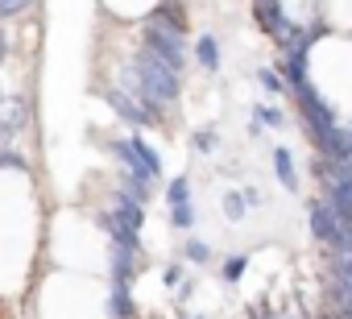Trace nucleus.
Returning a JSON list of instances; mask_svg holds the SVG:
<instances>
[{"label": "nucleus", "mask_w": 352, "mask_h": 319, "mask_svg": "<svg viewBox=\"0 0 352 319\" xmlns=\"http://www.w3.org/2000/svg\"><path fill=\"white\" fill-rule=\"evenodd\" d=\"M270 166H274V175H278V183H282V191H290V195H298V162H294V149L290 145H274L270 149Z\"/></svg>", "instance_id": "f03ea898"}, {"label": "nucleus", "mask_w": 352, "mask_h": 319, "mask_svg": "<svg viewBox=\"0 0 352 319\" xmlns=\"http://www.w3.org/2000/svg\"><path fill=\"white\" fill-rule=\"evenodd\" d=\"M253 120H257L261 129H286V124H290V116H286L282 104H253Z\"/></svg>", "instance_id": "1a4fd4ad"}, {"label": "nucleus", "mask_w": 352, "mask_h": 319, "mask_svg": "<svg viewBox=\"0 0 352 319\" xmlns=\"http://www.w3.org/2000/svg\"><path fill=\"white\" fill-rule=\"evenodd\" d=\"M34 5H38V0H0V25L13 21V17H25Z\"/></svg>", "instance_id": "ddd939ff"}, {"label": "nucleus", "mask_w": 352, "mask_h": 319, "mask_svg": "<svg viewBox=\"0 0 352 319\" xmlns=\"http://www.w3.org/2000/svg\"><path fill=\"white\" fill-rule=\"evenodd\" d=\"M257 87L265 91V96H286V79L278 75V67H257Z\"/></svg>", "instance_id": "f8f14e48"}, {"label": "nucleus", "mask_w": 352, "mask_h": 319, "mask_svg": "<svg viewBox=\"0 0 352 319\" xmlns=\"http://www.w3.org/2000/svg\"><path fill=\"white\" fill-rule=\"evenodd\" d=\"M108 157L116 162V170L120 175H129V179H137V183H145V187H162L166 183V162H162V153L149 145V137L145 133H137V129H129L124 137H112L108 141Z\"/></svg>", "instance_id": "f257e3e1"}, {"label": "nucleus", "mask_w": 352, "mask_h": 319, "mask_svg": "<svg viewBox=\"0 0 352 319\" xmlns=\"http://www.w3.org/2000/svg\"><path fill=\"white\" fill-rule=\"evenodd\" d=\"M191 58H195V67H199L204 75H220V67H224L220 38H216V34H199V38L191 42Z\"/></svg>", "instance_id": "7ed1b4c3"}, {"label": "nucleus", "mask_w": 352, "mask_h": 319, "mask_svg": "<svg viewBox=\"0 0 352 319\" xmlns=\"http://www.w3.org/2000/svg\"><path fill=\"white\" fill-rule=\"evenodd\" d=\"M220 212H224L228 224H241V220L249 216V208H245V199H241V187H232V191L220 195Z\"/></svg>", "instance_id": "9b49d317"}, {"label": "nucleus", "mask_w": 352, "mask_h": 319, "mask_svg": "<svg viewBox=\"0 0 352 319\" xmlns=\"http://www.w3.org/2000/svg\"><path fill=\"white\" fill-rule=\"evenodd\" d=\"M166 224L174 228V232H195V224H199V208H195V199L191 204H174V208H166Z\"/></svg>", "instance_id": "39448f33"}, {"label": "nucleus", "mask_w": 352, "mask_h": 319, "mask_svg": "<svg viewBox=\"0 0 352 319\" xmlns=\"http://www.w3.org/2000/svg\"><path fill=\"white\" fill-rule=\"evenodd\" d=\"M179 261H183V265H199V270H204V265H212V261H216V253H212V245H208L204 236H187V241H183V257H179Z\"/></svg>", "instance_id": "423d86ee"}, {"label": "nucleus", "mask_w": 352, "mask_h": 319, "mask_svg": "<svg viewBox=\"0 0 352 319\" xmlns=\"http://www.w3.org/2000/svg\"><path fill=\"white\" fill-rule=\"evenodd\" d=\"M162 199H166V208H174V204H191V199H195V191H191V179H187V175H174V179H166V183H162Z\"/></svg>", "instance_id": "0eeeda50"}, {"label": "nucleus", "mask_w": 352, "mask_h": 319, "mask_svg": "<svg viewBox=\"0 0 352 319\" xmlns=\"http://www.w3.org/2000/svg\"><path fill=\"white\" fill-rule=\"evenodd\" d=\"M241 199H245V208L253 212V208H265V195H261V187H253V183H245L241 187Z\"/></svg>", "instance_id": "2eb2a0df"}, {"label": "nucleus", "mask_w": 352, "mask_h": 319, "mask_svg": "<svg viewBox=\"0 0 352 319\" xmlns=\"http://www.w3.org/2000/svg\"><path fill=\"white\" fill-rule=\"evenodd\" d=\"M30 157L17 145H0V175H30Z\"/></svg>", "instance_id": "6e6552de"}, {"label": "nucleus", "mask_w": 352, "mask_h": 319, "mask_svg": "<svg viewBox=\"0 0 352 319\" xmlns=\"http://www.w3.org/2000/svg\"><path fill=\"white\" fill-rule=\"evenodd\" d=\"M249 261H253V253H249V249L228 253V257L220 261V282H224V286H241V282H245V274H249Z\"/></svg>", "instance_id": "20e7f679"}, {"label": "nucleus", "mask_w": 352, "mask_h": 319, "mask_svg": "<svg viewBox=\"0 0 352 319\" xmlns=\"http://www.w3.org/2000/svg\"><path fill=\"white\" fill-rule=\"evenodd\" d=\"M13 54V38H9V30L0 25V67H5V58Z\"/></svg>", "instance_id": "dca6fc26"}, {"label": "nucleus", "mask_w": 352, "mask_h": 319, "mask_svg": "<svg viewBox=\"0 0 352 319\" xmlns=\"http://www.w3.org/2000/svg\"><path fill=\"white\" fill-rule=\"evenodd\" d=\"M183 278H187V265H183V261H166V270H162V286H166V290H179Z\"/></svg>", "instance_id": "4468645a"}, {"label": "nucleus", "mask_w": 352, "mask_h": 319, "mask_svg": "<svg viewBox=\"0 0 352 319\" xmlns=\"http://www.w3.org/2000/svg\"><path fill=\"white\" fill-rule=\"evenodd\" d=\"M191 149L204 153V157H212V153L220 149V129H216V124H199V129L191 133Z\"/></svg>", "instance_id": "9d476101"}, {"label": "nucleus", "mask_w": 352, "mask_h": 319, "mask_svg": "<svg viewBox=\"0 0 352 319\" xmlns=\"http://www.w3.org/2000/svg\"><path fill=\"white\" fill-rule=\"evenodd\" d=\"M0 104H5V91H0Z\"/></svg>", "instance_id": "f3484780"}]
</instances>
